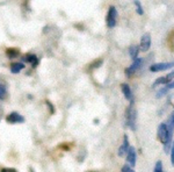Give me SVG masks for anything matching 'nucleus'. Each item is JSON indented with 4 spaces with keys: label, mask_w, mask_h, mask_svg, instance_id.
<instances>
[{
    "label": "nucleus",
    "mask_w": 174,
    "mask_h": 172,
    "mask_svg": "<svg viewBox=\"0 0 174 172\" xmlns=\"http://www.w3.org/2000/svg\"><path fill=\"white\" fill-rule=\"evenodd\" d=\"M150 47H151V35L149 34V33H145L142 36V40H140L139 50H142V51H148Z\"/></svg>",
    "instance_id": "obj_6"
},
{
    "label": "nucleus",
    "mask_w": 174,
    "mask_h": 172,
    "mask_svg": "<svg viewBox=\"0 0 174 172\" xmlns=\"http://www.w3.org/2000/svg\"><path fill=\"white\" fill-rule=\"evenodd\" d=\"M136 158H137L136 150H135L133 147H130L128 150V153H127V159H128L130 166H135V165H136Z\"/></svg>",
    "instance_id": "obj_8"
},
{
    "label": "nucleus",
    "mask_w": 174,
    "mask_h": 172,
    "mask_svg": "<svg viewBox=\"0 0 174 172\" xmlns=\"http://www.w3.org/2000/svg\"><path fill=\"white\" fill-rule=\"evenodd\" d=\"M24 69V65L22 63H13L11 65V71L12 73H19L21 70Z\"/></svg>",
    "instance_id": "obj_13"
},
{
    "label": "nucleus",
    "mask_w": 174,
    "mask_h": 172,
    "mask_svg": "<svg viewBox=\"0 0 174 172\" xmlns=\"http://www.w3.org/2000/svg\"><path fill=\"white\" fill-rule=\"evenodd\" d=\"M6 54H7V56L9 58H14V57H16V56L19 55V50H16V49H8L7 51H6Z\"/></svg>",
    "instance_id": "obj_14"
},
{
    "label": "nucleus",
    "mask_w": 174,
    "mask_h": 172,
    "mask_svg": "<svg viewBox=\"0 0 174 172\" xmlns=\"http://www.w3.org/2000/svg\"><path fill=\"white\" fill-rule=\"evenodd\" d=\"M129 148H130V145H129V141H128V136L124 135V137H123V144L120 147V149H118V156H124L125 153H128Z\"/></svg>",
    "instance_id": "obj_9"
},
{
    "label": "nucleus",
    "mask_w": 174,
    "mask_h": 172,
    "mask_svg": "<svg viewBox=\"0 0 174 172\" xmlns=\"http://www.w3.org/2000/svg\"><path fill=\"white\" fill-rule=\"evenodd\" d=\"M133 3H135V5L137 6V13H138L139 15H142V14L144 13V12H143V7H142V4H140L139 1H137V0H135Z\"/></svg>",
    "instance_id": "obj_17"
},
{
    "label": "nucleus",
    "mask_w": 174,
    "mask_h": 172,
    "mask_svg": "<svg viewBox=\"0 0 174 172\" xmlns=\"http://www.w3.org/2000/svg\"><path fill=\"white\" fill-rule=\"evenodd\" d=\"M165 87H166L167 90H172V88H174V80L171 81V83H168V84H167Z\"/></svg>",
    "instance_id": "obj_24"
},
{
    "label": "nucleus",
    "mask_w": 174,
    "mask_h": 172,
    "mask_svg": "<svg viewBox=\"0 0 174 172\" xmlns=\"http://www.w3.org/2000/svg\"><path fill=\"white\" fill-rule=\"evenodd\" d=\"M140 65H142V58L135 59L133 64L125 69L124 72H125V75H127V77H130V76H133V75H135V73L137 72V70L140 68Z\"/></svg>",
    "instance_id": "obj_4"
},
{
    "label": "nucleus",
    "mask_w": 174,
    "mask_h": 172,
    "mask_svg": "<svg viewBox=\"0 0 174 172\" xmlns=\"http://www.w3.org/2000/svg\"><path fill=\"white\" fill-rule=\"evenodd\" d=\"M167 92H168V90H167L166 87L160 88V90L157 92V98H161V97H164L165 94H167Z\"/></svg>",
    "instance_id": "obj_16"
},
{
    "label": "nucleus",
    "mask_w": 174,
    "mask_h": 172,
    "mask_svg": "<svg viewBox=\"0 0 174 172\" xmlns=\"http://www.w3.org/2000/svg\"><path fill=\"white\" fill-rule=\"evenodd\" d=\"M155 172H163V163H161L160 161H158L157 163H155Z\"/></svg>",
    "instance_id": "obj_18"
},
{
    "label": "nucleus",
    "mask_w": 174,
    "mask_h": 172,
    "mask_svg": "<svg viewBox=\"0 0 174 172\" xmlns=\"http://www.w3.org/2000/svg\"><path fill=\"white\" fill-rule=\"evenodd\" d=\"M116 19H117V11L114 6H110L108 14H107V26L113 28L116 26Z\"/></svg>",
    "instance_id": "obj_2"
},
{
    "label": "nucleus",
    "mask_w": 174,
    "mask_h": 172,
    "mask_svg": "<svg viewBox=\"0 0 174 172\" xmlns=\"http://www.w3.org/2000/svg\"><path fill=\"white\" fill-rule=\"evenodd\" d=\"M136 119H137V113L136 109L133 107V105L131 103L127 109V114H125V120H127V126L130 129L135 130L136 129Z\"/></svg>",
    "instance_id": "obj_1"
},
{
    "label": "nucleus",
    "mask_w": 174,
    "mask_h": 172,
    "mask_svg": "<svg viewBox=\"0 0 174 172\" xmlns=\"http://www.w3.org/2000/svg\"><path fill=\"white\" fill-rule=\"evenodd\" d=\"M173 77H174V71H172V72L168 73V75L165 77V78H166V83H167V84H168V83H171V80H172V78H173Z\"/></svg>",
    "instance_id": "obj_20"
},
{
    "label": "nucleus",
    "mask_w": 174,
    "mask_h": 172,
    "mask_svg": "<svg viewBox=\"0 0 174 172\" xmlns=\"http://www.w3.org/2000/svg\"><path fill=\"white\" fill-rule=\"evenodd\" d=\"M102 64V59H99L98 62H95L94 64H92V68H99V65Z\"/></svg>",
    "instance_id": "obj_23"
},
{
    "label": "nucleus",
    "mask_w": 174,
    "mask_h": 172,
    "mask_svg": "<svg viewBox=\"0 0 174 172\" xmlns=\"http://www.w3.org/2000/svg\"><path fill=\"white\" fill-rule=\"evenodd\" d=\"M122 172H135V171H133V169H131L129 165H124V166L122 168Z\"/></svg>",
    "instance_id": "obj_21"
},
{
    "label": "nucleus",
    "mask_w": 174,
    "mask_h": 172,
    "mask_svg": "<svg viewBox=\"0 0 174 172\" xmlns=\"http://www.w3.org/2000/svg\"><path fill=\"white\" fill-rule=\"evenodd\" d=\"M29 172H35V171L33 170V169H30V170H29Z\"/></svg>",
    "instance_id": "obj_25"
},
{
    "label": "nucleus",
    "mask_w": 174,
    "mask_h": 172,
    "mask_svg": "<svg viewBox=\"0 0 174 172\" xmlns=\"http://www.w3.org/2000/svg\"><path fill=\"white\" fill-rule=\"evenodd\" d=\"M158 137L159 140L163 142L164 144L168 140V129H167L166 123H160L158 127Z\"/></svg>",
    "instance_id": "obj_5"
},
{
    "label": "nucleus",
    "mask_w": 174,
    "mask_h": 172,
    "mask_svg": "<svg viewBox=\"0 0 174 172\" xmlns=\"http://www.w3.org/2000/svg\"><path fill=\"white\" fill-rule=\"evenodd\" d=\"M90 172H92V171H90Z\"/></svg>",
    "instance_id": "obj_26"
},
{
    "label": "nucleus",
    "mask_w": 174,
    "mask_h": 172,
    "mask_svg": "<svg viewBox=\"0 0 174 172\" xmlns=\"http://www.w3.org/2000/svg\"><path fill=\"white\" fill-rule=\"evenodd\" d=\"M161 84H164V85L167 84V83H166V78H165V77H160V78H158V79H157V80L153 83V87L158 86V85H161Z\"/></svg>",
    "instance_id": "obj_15"
},
{
    "label": "nucleus",
    "mask_w": 174,
    "mask_h": 172,
    "mask_svg": "<svg viewBox=\"0 0 174 172\" xmlns=\"http://www.w3.org/2000/svg\"><path fill=\"white\" fill-rule=\"evenodd\" d=\"M23 61H26V62H28V63H30L34 68H36L37 66V64H38V58H37V56H35V55H33V54H29V55H26L24 57H23Z\"/></svg>",
    "instance_id": "obj_11"
},
{
    "label": "nucleus",
    "mask_w": 174,
    "mask_h": 172,
    "mask_svg": "<svg viewBox=\"0 0 174 172\" xmlns=\"http://www.w3.org/2000/svg\"><path fill=\"white\" fill-rule=\"evenodd\" d=\"M138 53H139V47L137 46H133L129 48V54H130V57L133 58V61L138 58Z\"/></svg>",
    "instance_id": "obj_12"
},
{
    "label": "nucleus",
    "mask_w": 174,
    "mask_h": 172,
    "mask_svg": "<svg viewBox=\"0 0 174 172\" xmlns=\"http://www.w3.org/2000/svg\"><path fill=\"white\" fill-rule=\"evenodd\" d=\"M174 68V62L170 63H157V64H152L150 66V71L151 72H159V71H165V70L172 69Z\"/></svg>",
    "instance_id": "obj_3"
},
{
    "label": "nucleus",
    "mask_w": 174,
    "mask_h": 172,
    "mask_svg": "<svg viewBox=\"0 0 174 172\" xmlns=\"http://www.w3.org/2000/svg\"><path fill=\"white\" fill-rule=\"evenodd\" d=\"M171 162H172V165L174 166V142L172 143V147H171Z\"/></svg>",
    "instance_id": "obj_19"
},
{
    "label": "nucleus",
    "mask_w": 174,
    "mask_h": 172,
    "mask_svg": "<svg viewBox=\"0 0 174 172\" xmlns=\"http://www.w3.org/2000/svg\"><path fill=\"white\" fill-rule=\"evenodd\" d=\"M8 123H22L24 122V118L21 116L19 113H16V112H13L11 114L8 115L7 118H6Z\"/></svg>",
    "instance_id": "obj_7"
},
{
    "label": "nucleus",
    "mask_w": 174,
    "mask_h": 172,
    "mask_svg": "<svg viewBox=\"0 0 174 172\" xmlns=\"http://www.w3.org/2000/svg\"><path fill=\"white\" fill-rule=\"evenodd\" d=\"M0 172H18L15 170V169H13V168H11V169H1V170H0Z\"/></svg>",
    "instance_id": "obj_22"
},
{
    "label": "nucleus",
    "mask_w": 174,
    "mask_h": 172,
    "mask_svg": "<svg viewBox=\"0 0 174 172\" xmlns=\"http://www.w3.org/2000/svg\"><path fill=\"white\" fill-rule=\"evenodd\" d=\"M121 88H122V92H123V94H124L125 99L128 100H133V92H131V88L129 86L128 84H122L121 85Z\"/></svg>",
    "instance_id": "obj_10"
}]
</instances>
